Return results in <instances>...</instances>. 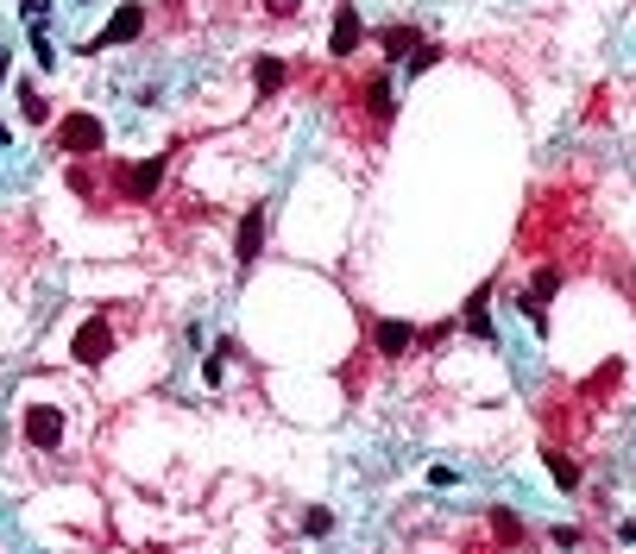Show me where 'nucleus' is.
<instances>
[{"label":"nucleus","mask_w":636,"mask_h":554,"mask_svg":"<svg viewBox=\"0 0 636 554\" xmlns=\"http://www.w3.org/2000/svg\"><path fill=\"white\" fill-rule=\"evenodd\" d=\"M19 428H25V441H32L38 454H57L63 435H70V416L57 410V404H32V410L19 416Z\"/></svg>","instance_id":"f257e3e1"},{"label":"nucleus","mask_w":636,"mask_h":554,"mask_svg":"<svg viewBox=\"0 0 636 554\" xmlns=\"http://www.w3.org/2000/svg\"><path fill=\"white\" fill-rule=\"evenodd\" d=\"M101 145H108V127H101L95 114L57 120V151H70V158H101Z\"/></svg>","instance_id":"f03ea898"},{"label":"nucleus","mask_w":636,"mask_h":554,"mask_svg":"<svg viewBox=\"0 0 636 554\" xmlns=\"http://www.w3.org/2000/svg\"><path fill=\"white\" fill-rule=\"evenodd\" d=\"M108 353H114V321H108V315H89V321L76 328V340H70V359H76V366H101Z\"/></svg>","instance_id":"7ed1b4c3"},{"label":"nucleus","mask_w":636,"mask_h":554,"mask_svg":"<svg viewBox=\"0 0 636 554\" xmlns=\"http://www.w3.org/2000/svg\"><path fill=\"white\" fill-rule=\"evenodd\" d=\"M265 221H271L265 208H246V221H240V240H234V265H240V272H253L258 253H265Z\"/></svg>","instance_id":"20e7f679"},{"label":"nucleus","mask_w":636,"mask_h":554,"mask_svg":"<svg viewBox=\"0 0 636 554\" xmlns=\"http://www.w3.org/2000/svg\"><path fill=\"white\" fill-rule=\"evenodd\" d=\"M360 38H366V19H360V6H341V13H334L328 57H353V51H360Z\"/></svg>","instance_id":"39448f33"},{"label":"nucleus","mask_w":636,"mask_h":554,"mask_svg":"<svg viewBox=\"0 0 636 554\" xmlns=\"http://www.w3.org/2000/svg\"><path fill=\"white\" fill-rule=\"evenodd\" d=\"M139 32H145V6H120V13L101 25V38H95L89 51H101V44H132Z\"/></svg>","instance_id":"423d86ee"},{"label":"nucleus","mask_w":636,"mask_h":554,"mask_svg":"<svg viewBox=\"0 0 636 554\" xmlns=\"http://www.w3.org/2000/svg\"><path fill=\"white\" fill-rule=\"evenodd\" d=\"M372 340H379L384 359H403V353L416 347V328H410V321H379V328H372Z\"/></svg>","instance_id":"0eeeda50"},{"label":"nucleus","mask_w":636,"mask_h":554,"mask_svg":"<svg viewBox=\"0 0 636 554\" xmlns=\"http://www.w3.org/2000/svg\"><path fill=\"white\" fill-rule=\"evenodd\" d=\"M379 51H384V57H403V63H410V57L422 51V32H416V25H384V32H379Z\"/></svg>","instance_id":"6e6552de"},{"label":"nucleus","mask_w":636,"mask_h":554,"mask_svg":"<svg viewBox=\"0 0 636 554\" xmlns=\"http://www.w3.org/2000/svg\"><path fill=\"white\" fill-rule=\"evenodd\" d=\"M164 170H170V158H151V164H139V170L127 177V196H132V202H151V196H158V183H164Z\"/></svg>","instance_id":"1a4fd4ad"},{"label":"nucleus","mask_w":636,"mask_h":554,"mask_svg":"<svg viewBox=\"0 0 636 554\" xmlns=\"http://www.w3.org/2000/svg\"><path fill=\"white\" fill-rule=\"evenodd\" d=\"M548 479L561 485V492H580V479H586V466L567 454V447H548Z\"/></svg>","instance_id":"9d476101"},{"label":"nucleus","mask_w":636,"mask_h":554,"mask_svg":"<svg viewBox=\"0 0 636 554\" xmlns=\"http://www.w3.org/2000/svg\"><path fill=\"white\" fill-rule=\"evenodd\" d=\"M460 321H467L473 334H492V283H479V290L467 296V309H460Z\"/></svg>","instance_id":"9b49d317"},{"label":"nucleus","mask_w":636,"mask_h":554,"mask_svg":"<svg viewBox=\"0 0 636 554\" xmlns=\"http://www.w3.org/2000/svg\"><path fill=\"white\" fill-rule=\"evenodd\" d=\"M492 536H498L505 549H523V542H529L523 517H516V511H505V504H492Z\"/></svg>","instance_id":"f8f14e48"},{"label":"nucleus","mask_w":636,"mask_h":554,"mask_svg":"<svg viewBox=\"0 0 636 554\" xmlns=\"http://www.w3.org/2000/svg\"><path fill=\"white\" fill-rule=\"evenodd\" d=\"M284 76H290V70H284V57H258V63H253V89H258V95H277V89H284Z\"/></svg>","instance_id":"ddd939ff"},{"label":"nucleus","mask_w":636,"mask_h":554,"mask_svg":"<svg viewBox=\"0 0 636 554\" xmlns=\"http://www.w3.org/2000/svg\"><path fill=\"white\" fill-rule=\"evenodd\" d=\"M19 108H25V120H32V127H44V120H51V108H44V95H38L32 82H19Z\"/></svg>","instance_id":"4468645a"},{"label":"nucleus","mask_w":636,"mask_h":554,"mask_svg":"<svg viewBox=\"0 0 636 554\" xmlns=\"http://www.w3.org/2000/svg\"><path fill=\"white\" fill-rule=\"evenodd\" d=\"M32 57H38V70H57V51H51L44 25H32Z\"/></svg>","instance_id":"2eb2a0df"},{"label":"nucleus","mask_w":636,"mask_h":554,"mask_svg":"<svg viewBox=\"0 0 636 554\" xmlns=\"http://www.w3.org/2000/svg\"><path fill=\"white\" fill-rule=\"evenodd\" d=\"M435 63H441V44H422V51H416L403 70H410V76H422V70H435Z\"/></svg>","instance_id":"dca6fc26"},{"label":"nucleus","mask_w":636,"mask_h":554,"mask_svg":"<svg viewBox=\"0 0 636 554\" xmlns=\"http://www.w3.org/2000/svg\"><path fill=\"white\" fill-rule=\"evenodd\" d=\"M328 530H334V511H309L303 517V536H328Z\"/></svg>","instance_id":"f3484780"},{"label":"nucleus","mask_w":636,"mask_h":554,"mask_svg":"<svg viewBox=\"0 0 636 554\" xmlns=\"http://www.w3.org/2000/svg\"><path fill=\"white\" fill-rule=\"evenodd\" d=\"M19 6H25V19H32V25H44V13H51V0H19Z\"/></svg>","instance_id":"a211bd4d"},{"label":"nucleus","mask_w":636,"mask_h":554,"mask_svg":"<svg viewBox=\"0 0 636 554\" xmlns=\"http://www.w3.org/2000/svg\"><path fill=\"white\" fill-rule=\"evenodd\" d=\"M265 13H277V19H290V13H296V0H265Z\"/></svg>","instance_id":"6ab92c4d"},{"label":"nucleus","mask_w":636,"mask_h":554,"mask_svg":"<svg viewBox=\"0 0 636 554\" xmlns=\"http://www.w3.org/2000/svg\"><path fill=\"white\" fill-rule=\"evenodd\" d=\"M6 70H13V51H0V89H6Z\"/></svg>","instance_id":"aec40b11"}]
</instances>
